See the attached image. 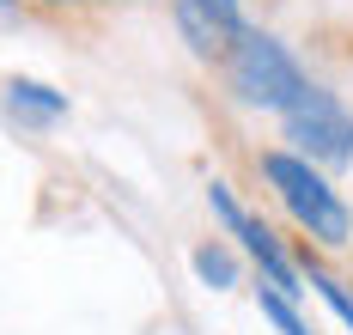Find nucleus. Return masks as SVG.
<instances>
[{"label":"nucleus","instance_id":"7ed1b4c3","mask_svg":"<svg viewBox=\"0 0 353 335\" xmlns=\"http://www.w3.org/2000/svg\"><path fill=\"white\" fill-rule=\"evenodd\" d=\"M208 207H213V220H219V232H225V244H232V250H238V256L256 268V281L305 305L299 250H286V244H281V232L262 220L256 207H244V201H238V189L225 183V177H213V183H208Z\"/></svg>","mask_w":353,"mask_h":335},{"label":"nucleus","instance_id":"1a4fd4ad","mask_svg":"<svg viewBox=\"0 0 353 335\" xmlns=\"http://www.w3.org/2000/svg\"><path fill=\"white\" fill-rule=\"evenodd\" d=\"M256 311L274 323V335H311V323H305V311H299V298L274 293V287H262L256 281Z\"/></svg>","mask_w":353,"mask_h":335},{"label":"nucleus","instance_id":"f257e3e1","mask_svg":"<svg viewBox=\"0 0 353 335\" xmlns=\"http://www.w3.org/2000/svg\"><path fill=\"white\" fill-rule=\"evenodd\" d=\"M256 171H262L268 195L281 201V214L299 225L305 250H347L353 244V207L323 165L299 159L292 147H262L256 152Z\"/></svg>","mask_w":353,"mask_h":335},{"label":"nucleus","instance_id":"0eeeda50","mask_svg":"<svg viewBox=\"0 0 353 335\" xmlns=\"http://www.w3.org/2000/svg\"><path fill=\"white\" fill-rule=\"evenodd\" d=\"M189 268H195V281H201L208 293H232V287L244 281V256H238L225 238H208V244H195V250H189Z\"/></svg>","mask_w":353,"mask_h":335},{"label":"nucleus","instance_id":"39448f33","mask_svg":"<svg viewBox=\"0 0 353 335\" xmlns=\"http://www.w3.org/2000/svg\"><path fill=\"white\" fill-rule=\"evenodd\" d=\"M171 19L176 31H183V43L201 55V61H225V49L238 43V31H244V0H171Z\"/></svg>","mask_w":353,"mask_h":335},{"label":"nucleus","instance_id":"6e6552de","mask_svg":"<svg viewBox=\"0 0 353 335\" xmlns=\"http://www.w3.org/2000/svg\"><path fill=\"white\" fill-rule=\"evenodd\" d=\"M299 274H305V293H317L323 305H329V317L353 335V287H347V281H335V274H329L311 250H299Z\"/></svg>","mask_w":353,"mask_h":335},{"label":"nucleus","instance_id":"f03ea898","mask_svg":"<svg viewBox=\"0 0 353 335\" xmlns=\"http://www.w3.org/2000/svg\"><path fill=\"white\" fill-rule=\"evenodd\" d=\"M225 85L238 92V104L250 110H268V116H286L305 92H311V74H305V61L286 49L274 31H262V25H244L238 43L225 49Z\"/></svg>","mask_w":353,"mask_h":335},{"label":"nucleus","instance_id":"423d86ee","mask_svg":"<svg viewBox=\"0 0 353 335\" xmlns=\"http://www.w3.org/2000/svg\"><path fill=\"white\" fill-rule=\"evenodd\" d=\"M0 104L6 116H19L25 128H55V122H68V92H55L49 79H31V74H12L0 85Z\"/></svg>","mask_w":353,"mask_h":335},{"label":"nucleus","instance_id":"9d476101","mask_svg":"<svg viewBox=\"0 0 353 335\" xmlns=\"http://www.w3.org/2000/svg\"><path fill=\"white\" fill-rule=\"evenodd\" d=\"M19 6H110V0H19Z\"/></svg>","mask_w":353,"mask_h":335},{"label":"nucleus","instance_id":"20e7f679","mask_svg":"<svg viewBox=\"0 0 353 335\" xmlns=\"http://www.w3.org/2000/svg\"><path fill=\"white\" fill-rule=\"evenodd\" d=\"M281 134H286V147L299 152V159H311L323 171L353 165V110L329 92V85H317V79H311V92L281 116Z\"/></svg>","mask_w":353,"mask_h":335},{"label":"nucleus","instance_id":"9b49d317","mask_svg":"<svg viewBox=\"0 0 353 335\" xmlns=\"http://www.w3.org/2000/svg\"><path fill=\"white\" fill-rule=\"evenodd\" d=\"M12 12H19V0H0V19H12Z\"/></svg>","mask_w":353,"mask_h":335}]
</instances>
